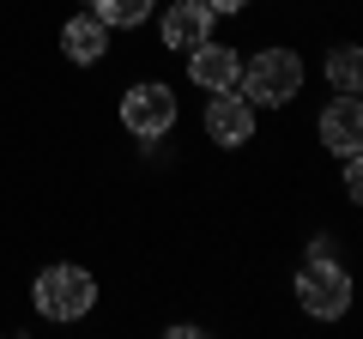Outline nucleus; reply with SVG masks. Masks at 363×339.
Here are the masks:
<instances>
[{
	"label": "nucleus",
	"instance_id": "7ed1b4c3",
	"mask_svg": "<svg viewBox=\"0 0 363 339\" xmlns=\"http://www.w3.org/2000/svg\"><path fill=\"white\" fill-rule=\"evenodd\" d=\"M97 297H104V285H97V273L79 261H55L43 267L37 279H30V303H37L43 321H85L91 309H97Z\"/></svg>",
	"mask_w": 363,
	"mask_h": 339
},
{
	"label": "nucleus",
	"instance_id": "f03ea898",
	"mask_svg": "<svg viewBox=\"0 0 363 339\" xmlns=\"http://www.w3.org/2000/svg\"><path fill=\"white\" fill-rule=\"evenodd\" d=\"M116 116H121V128H128V140H140L145 152H157V145L176 133V121H182V97L164 79H133V85H121Z\"/></svg>",
	"mask_w": 363,
	"mask_h": 339
},
{
	"label": "nucleus",
	"instance_id": "20e7f679",
	"mask_svg": "<svg viewBox=\"0 0 363 339\" xmlns=\"http://www.w3.org/2000/svg\"><path fill=\"white\" fill-rule=\"evenodd\" d=\"M291 297H297V309L315 315V321H339V315L351 309V297H357V285H351V273L333 255H309V261L297 267V279H291Z\"/></svg>",
	"mask_w": 363,
	"mask_h": 339
},
{
	"label": "nucleus",
	"instance_id": "39448f33",
	"mask_svg": "<svg viewBox=\"0 0 363 339\" xmlns=\"http://www.w3.org/2000/svg\"><path fill=\"white\" fill-rule=\"evenodd\" d=\"M200 133H206L212 152H242V145H255L260 116H255V104H248V97L230 85V91H212L206 116H200Z\"/></svg>",
	"mask_w": 363,
	"mask_h": 339
},
{
	"label": "nucleus",
	"instance_id": "f257e3e1",
	"mask_svg": "<svg viewBox=\"0 0 363 339\" xmlns=\"http://www.w3.org/2000/svg\"><path fill=\"white\" fill-rule=\"evenodd\" d=\"M303 79H309L303 55L291 49V43H267V49L242 55V79H236V91H242L255 109H291L303 97Z\"/></svg>",
	"mask_w": 363,
	"mask_h": 339
},
{
	"label": "nucleus",
	"instance_id": "423d86ee",
	"mask_svg": "<svg viewBox=\"0 0 363 339\" xmlns=\"http://www.w3.org/2000/svg\"><path fill=\"white\" fill-rule=\"evenodd\" d=\"M315 145H321L327 157L363 152V104H357V91H333V104H321V116H315Z\"/></svg>",
	"mask_w": 363,
	"mask_h": 339
},
{
	"label": "nucleus",
	"instance_id": "f8f14e48",
	"mask_svg": "<svg viewBox=\"0 0 363 339\" xmlns=\"http://www.w3.org/2000/svg\"><path fill=\"white\" fill-rule=\"evenodd\" d=\"M339 164H345V182H339V194H345V206H357V200H363V170H357V152L339 157Z\"/></svg>",
	"mask_w": 363,
	"mask_h": 339
},
{
	"label": "nucleus",
	"instance_id": "1a4fd4ad",
	"mask_svg": "<svg viewBox=\"0 0 363 339\" xmlns=\"http://www.w3.org/2000/svg\"><path fill=\"white\" fill-rule=\"evenodd\" d=\"M55 43H61L67 67H104L109 61V25L97 13H73L61 30H55Z\"/></svg>",
	"mask_w": 363,
	"mask_h": 339
},
{
	"label": "nucleus",
	"instance_id": "9d476101",
	"mask_svg": "<svg viewBox=\"0 0 363 339\" xmlns=\"http://www.w3.org/2000/svg\"><path fill=\"white\" fill-rule=\"evenodd\" d=\"M321 73H327L333 91H357V85H363V49H357V43H333L327 61H321Z\"/></svg>",
	"mask_w": 363,
	"mask_h": 339
},
{
	"label": "nucleus",
	"instance_id": "ddd939ff",
	"mask_svg": "<svg viewBox=\"0 0 363 339\" xmlns=\"http://www.w3.org/2000/svg\"><path fill=\"white\" fill-rule=\"evenodd\" d=\"M206 13L212 18H248V13H255V0H206Z\"/></svg>",
	"mask_w": 363,
	"mask_h": 339
},
{
	"label": "nucleus",
	"instance_id": "0eeeda50",
	"mask_svg": "<svg viewBox=\"0 0 363 339\" xmlns=\"http://www.w3.org/2000/svg\"><path fill=\"white\" fill-rule=\"evenodd\" d=\"M212 25L218 18L206 13V0H169L157 13V43H164V55H188L212 37Z\"/></svg>",
	"mask_w": 363,
	"mask_h": 339
},
{
	"label": "nucleus",
	"instance_id": "6e6552de",
	"mask_svg": "<svg viewBox=\"0 0 363 339\" xmlns=\"http://www.w3.org/2000/svg\"><path fill=\"white\" fill-rule=\"evenodd\" d=\"M188 79H194V91H230L236 79H242V49L236 43H218L206 37L200 49H188Z\"/></svg>",
	"mask_w": 363,
	"mask_h": 339
},
{
	"label": "nucleus",
	"instance_id": "9b49d317",
	"mask_svg": "<svg viewBox=\"0 0 363 339\" xmlns=\"http://www.w3.org/2000/svg\"><path fill=\"white\" fill-rule=\"evenodd\" d=\"M85 13H97L109 30H140L157 13V0H85Z\"/></svg>",
	"mask_w": 363,
	"mask_h": 339
}]
</instances>
